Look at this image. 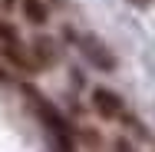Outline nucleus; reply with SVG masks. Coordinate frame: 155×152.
Segmentation results:
<instances>
[{"label":"nucleus","instance_id":"f257e3e1","mask_svg":"<svg viewBox=\"0 0 155 152\" xmlns=\"http://www.w3.org/2000/svg\"><path fill=\"white\" fill-rule=\"evenodd\" d=\"M83 53H86V60L93 63L96 69H102V73H112V69H116V56L106 50V43H102L99 36H83Z\"/></svg>","mask_w":155,"mask_h":152},{"label":"nucleus","instance_id":"f03ea898","mask_svg":"<svg viewBox=\"0 0 155 152\" xmlns=\"http://www.w3.org/2000/svg\"><path fill=\"white\" fill-rule=\"evenodd\" d=\"M93 109L102 119H119L122 116V99L112 90H106V86H96L93 90Z\"/></svg>","mask_w":155,"mask_h":152},{"label":"nucleus","instance_id":"7ed1b4c3","mask_svg":"<svg viewBox=\"0 0 155 152\" xmlns=\"http://www.w3.org/2000/svg\"><path fill=\"white\" fill-rule=\"evenodd\" d=\"M0 53H3V60H7V63H13V66H17V69H23V73L36 69V66H33V56H30V50H27V46H23L20 40H3Z\"/></svg>","mask_w":155,"mask_h":152},{"label":"nucleus","instance_id":"20e7f679","mask_svg":"<svg viewBox=\"0 0 155 152\" xmlns=\"http://www.w3.org/2000/svg\"><path fill=\"white\" fill-rule=\"evenodd\" d=\"M30 96H33V106H36L40 119L46 122V126H50V129H53L60 139H66V136H69V129H66V119H63V116L53 109V106H50V103H46V99H43V96H36V93H30Z\"/></svg>","mask_w":155,"mask_h":152},{"label":"nucleus","instance_id":"39448f33","mask_svg":"<svg viewBox=\"0 0 155 152\" xmlns=\"http://www.w3.org/2000/svg\"><path fill=\"white\" fill-rule=\"evenodd\" d=\"M30 56H33V66H53L56 56H60V50H56V43L50 36H36L30 43Z\"/></svg>","mask_w":155,"mask_h":152},{"label":"nucleus","instance_id":"423d86ee","mask_svg":"<svg viewBox=\"0 0 155 152\" xmlns=\"http://www.w3.org/2000/svg\"><path fill=\"white\" fill-rule=\"evenodd\" d=\"M20 10H23V17H27L30 23H36V27H43V23L50 20V10H46V3H43V0H23V3H20Z\"/></svg>","mask_w":155,"mask_h":152},{"label":"nucleus","instance_id":"0eeeda50","mask_svg":"<svg viewBox=\"0 0 155 152\" xmlns=\"http://www.w3.org/2000/svg\"><path fill=\"white\" fill-rule=\"evenodd\" d=\"M0 40H20V33L13 23H7V20H0Z\"/></svg>","mask_w":155,"mask_h":152},{"label":"nucleus","instance_id":"6e6552de","mask_svg":"<svg viewBox=\"0 0 155 152\" xmlns=\"http://www.w3.org/2000/svg\"><path fill=\"white\" fill-rule=\"evenodd\" d=\"M112 149H116V152H135L132 146H129V139H116V142H112Z\"/></svg>","mask_w":155,"mask_h":152},{"label":"nucleus","instance_id":"1a4fd4ad","mask_svg":"<svg viewBox=\"0 0 155 152\" xmlns=\"http://www.w3.org/2000/svg\"><path fill=\"white\" fill-rule=\"evenodd\" d=\"M0 3H3V7H13V3H17V0H0Z\"/></svg>","mask_w":155,"mask_h":152},{"label":"nucleus","instance_id":"9d476101","mask_svg":"<svg viewBox=\"0 0 155 152\" xmlns=\"http://www.w3.org/2000/svg\"><path fill=\"white\" fill-rule=\"evenodd\" d=\"M0 79H7V73H3V69H0Z\"/></svg>","mask_w":155,"mask_h":152}]
</instances>
